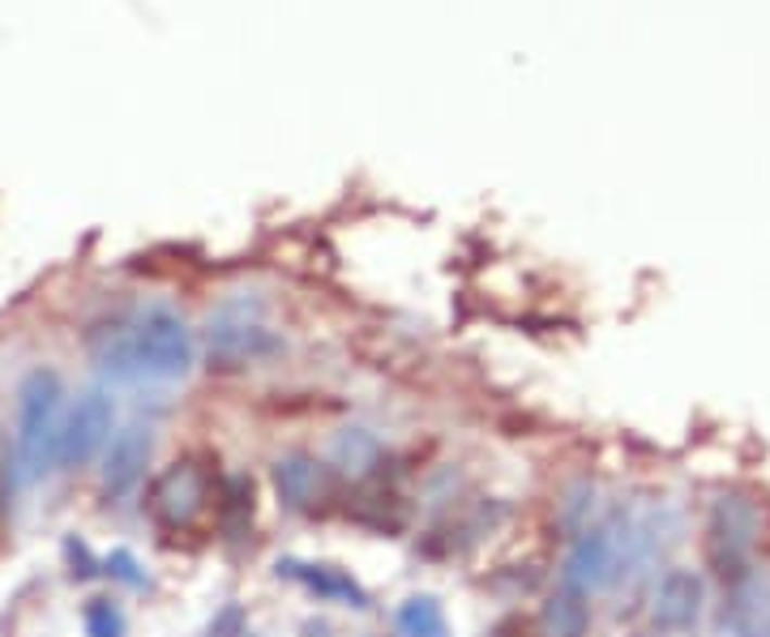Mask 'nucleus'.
I'll list each match as a JSON object with an SVG mask.
<instances>
[{
    "label": "nucleus",
    "instance_id": "nucleus-1",
    "mask_svg": "<svg viewBox=\"0 0 770 637\" xmlns=\"http://www.w3.org/2000/svg\"><path fill=\"white\" fill-rule=\"evenodd\" d=\"M90 352L116 381H180L193 368V334L176 308L146 304L112 326H99L90 334Z\"/></svg>",
    "mask_w": 770,
    "mask_h": 637
},
{
    "label": "nucleus",
    "instance_id": "nucleus-2",
    "mask_svg": "<svg viewBox=\"0 0 770 637\" xmlns=\"http://www.w3.org/2000/svg\"><path fill=\"white\" fill-rule=\"evenodd\" d=\"M61 403H65V385L52 368H35L22 377V385H17V458H22L26 480H39L56 467Z\"/></svg>",
    "mask_w": 770,
    "mask_h": 637
},
{
    "label": "nucleus",
    "instance_id": "nucleus-3",
    "mask_svg": "<svg viewBox=\"0 0 770 637\" xmlns=\"http://www.w3.org/2000/svg\"><path fill=\"white\" fill-rule=\"evenodd\" d=\"M762 535V509L745 493H723L710 505L706 518V561L723 582H745L749 577V557Z\"/></svg>",
    "mask_w": 770,
    "mask_h": 637
},
{
    "label": "nucleus",
    "instance_id": "nucleus-4",
    "mask_svg": "<svg viewBox=\"0 0 770 637\" xmlns=\"http://www.w3.org/2000/svg\"><path fill=\"white\" fill-rule=\"evenodd\" d=\"M621 522H608V526H591L586 535L573 539L565 569H560V582L591 595V590H604L613 582H621Z\"/></svg>",
    "mask_w": 770,
    "mask_h": 637
},
{
    "label": "nucleus",
    "instance_id": "nucleus-5",
    "mask_svg": "<svg viewBox=\"0 0 770 637\" xmlns=\"http://www.w3.org/2000/svg\"><path fill=\"white\" fill-rule=\"evenodd\" d=\"M211 505V475L198 462H172L154 488H150V513L167 526V531H185L202 518V509Z\"/></svg>",
    "mask_w": 770,
    "mask_h": 637
},
{
    "label": "nucleus",
    "instance_id": "nucleus-6",
    "mask_svg": "<svg viewBox=\"0 0 770 637\" xmlns=\"http://www.w3.org/2000/svg\"><path fill=\"white\" fill-rule=\"evenodd\" d=\"M112 420H116V407L103 390H86L77 398L70 416L61 420V449H56V462L61 467H86L112 436Z\"/></svg>",
    "mask_w": 770,
    "mask_h": 637
},
{
    "label": "nucleus",
    "instance_id": "nucleus-7",
    "mask_svg": "<svg viewBox=\"0 0 770 637\" xmlns=\"http://www.w3.org/2000/svg\"><path fill=\"white\" fill-rule=\"evenodd\" d=\"M279 352V339L257 321V317H240L236 308H223L211 317V359L218 364H253L262 355Z\"/></svg>",
    "mask_w": 770,
    "mask_h": 637
},
{
    "label": "nucleus",
    "instance_id": "nucleus-8",
    "mask_svg": "<svg viewBox=\"0 0 770 637\" xmlns=\"http://www.w3.org/2000/svg\"><path fill=\"white\" fill-rule=\"evenodd\" d=\"M275 493L295 513H317V509H326V500H334V475L317 458L291 454V458L275 462Z\"/></svg>",
    "mask_w": 770,
    "mask_h": 637
},
{
    "label": "nucleus",
    "instance_id": "nucleus-9",
    "mask_svg": "<svg viewBox=\"0 0 770 637\" xmlns=\"http://www.w3.org/2000/svg\"><path fill=\"white\" fill-rule=\"evenodd\" d=\"M702 612V577L690 569H672L664 573V582L655 586V599H651V621L668 634H685L694 629Z\"/></svg>",
    "mask_w": 770,
    "mask_h": 637
},
{
    "label": "nucleus",
    "instance_id": "nucleus-10",
    "mask_svg": "<svg viewBox=\"0 0 770 637\" xmlns=\"http://www.w3.org/2000/svg\"><path fill=\"white\" fill-rule=\"evenodd\" d=\"M150 449H154V441H150V432L146 428H125V432H116L112 436V445H108V458H103V493L108 496H129L138 488V480L146 475V467H150Z\"/></svg>",
    "mask_w": 770,
    "mask_h": 637
},
{
    "label": "nucleus",
    "instance_id": "nucleus-11",
    "mask_svg": "<svg viewBox=\"0 0 770 637\" xmlns=\"http://www.w3.org/2000/svg\"><path fill=\"white\" fill-rule=\"evenodd\" d=\"M723 629L728 637H770V582L745 577L732 586L728 608H723Z\"/></svg>",
    "mask_w": 770,
    "mask_h": 637
},
{
    "label": "nucleus",
    "instance_id": "nucleus-12",
    "mask_svg": "<svg viewBox=\"0 0 770 637\" xmlns=\"http://www.w3.org/2000/svg\"><path fill=\"white\" fill-rule=\"evenodd\" d=\"M279 573L304 582L317 599H330V603H348V608H368V590L351 577L348 569L339 565H300V561H279Z\"/></svg>",
    "mask_w": 770,
    "mask_h": 637
},
{
    "label": "nucleus",
    "instance_id": "nucleus-13",
    "mask_svg": "<svg viewBox=\"0 0 770 637\" xmlns=\"http://www.w3.org/2000/svg\"><path fill=\"white\" fill-rule=\"evenodd\" d=\"M586 625H591V603H586V595L560 582L557 590H553V599L544 603V612H540L544 637H582Z\"/></svg>",
    "mask_w": 770,
    "mask_h": 637
},
{
    "label": "nucleus",
    "instance_id": "nucleus-14",
    "mask_svg": "<svg viewBox=\"0 0 770 637\" xmlns=\"http://www.w3.org/2000/svg\"><path fill=\"white\" fill-rule=\"evenodd\" d=\"M330 458H334L339 471H348V475H355V480H364V475H373L377 462H381V441H377L368 428H348V432L334 436Z\"/></svg>",
    "mask_w": 770,
    "mask_h": 637
},
{
    "label": "nucleus",
    "instance_id": "nucleus-15",
    "mask_svg": "<svg viewBox=\"0 0 770 637\" xmlns=\"http://www.w3.org/2000/svg\"><path fill=\"white\" fill-rule=\"evenodd\" d=\"M399 634L403 637H450L445 625V612L432 595H412L403 608H399Z\"/></svg>",
    "mask_w": 770,
    "mask_h": 637
},
{
    "label": "nucleus",
    "instance_id": "nucleus-16",
    "mask_svg": "<svg viewBox=\"0 0 770 637\" xmlns=\"http://www.w3.org/2000/svg\"><path fill=\"white\" fill-rule=\"evenodd\" d=\"M218 518L227 531H244L253 522V484L244 475H231L218 488Z\"/></svg>",
    "mask_w": 770,
    "mask_h": 637
},
{
    "label": "nucleus",
    "instance_id": "nucleus-17",
    "mask_svg": "<svg viewBox=\"0 0 770 637\" xmlns=\"http://www.w3.org/2000/svg\"><path fill=\"white\" fill-rule=\"evenodd\" d=\"M595 509H599V493H595L591 484H578V488H569L565 500H560V526L578 539V535H586V531H591Z\"/></svg>",
    "mask_w": 770,
    "mask_h": 637
},
{
    "label": "nucleus",
    "instance_id": "nucleus-18",
    "mask_svg": "<svg viewBox=\"0 0 770 637\" xmlns=\"http://www.w3.org/2000/svg\"><path fill=\"white\" fill-rule=\"evenodd\" d=\"M81 621H86V637H125L129 634L125 612H121L112 599H90Z\"/></svg>",
    "mask_w": 770,
    "mask_h": 637
},
{
    "label": "nucleus",
    "instance_id": "nucleus-19",
    "mask_svg": "<svg viewBox=\"0 0 770 637\" xmlns=\"http://www.w3.org/2000/svg\"><path fill=\"white\" fill-rule=\"evenodd\" d=\"M103 565H108V573H112V577H121L125 586H141V582H146V577H141V569H138V561H134V552H125V548H116V552L103 561Z\"/></svg>",
    "mask_w": 770,
    "mask_h": 637
},
{
    "label": "nucleus",
    "instance_id": "nucleus-20",
    "mask_svg": "<svg viewBox=\"0 0 770 637\" xmlns=\"http://www.w3.org/2000/svg\"><path fill=\"white\" fill-rule=\"evenodd\" d=\"M65 557H70L73 577H77V582H86V577H94V573H99L94 557H90V548H86L81 539H70V544H65Z\"/></svg>",
    "mask_w": 770,
    "mask_h": 637
},
{
    "label": "nucleus",
    "instance_id": "nucleus-21",
    "mask_svg": "<svg viewBox=\"0 0 770 637\" xmlns=\"http://www.w3.org/2000/svg\"><path fill=\"white\" fill-rule=\"evenodd\" d=\"M211 637H249V629H244V612H240V608H223V616H214Z\"/></svg>",
    "mask_w": 770,
    "mask_h": 637
}]
</instances>
